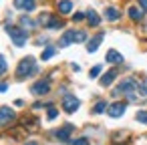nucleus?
Instances as JSON below:
<instances>
[{
	"label": "nucleus",
	"instance_id": "obj_32",
	"mask_svg": "<svg viewBox=\"0 0 147 145\" xmlns=\"http://www.w3.org/2000/svg\"><path fill=\"white\" fill-rule=\"evenodd\" d=\"M139 6H141V10L145 12V10H147V0H139Z\"/></svg>",
	"mask_w": 147,
	"mask_h": 145
},
{
	"label": "nucleus",
	"instance_id": "obj_1",
	"mask_svg": "<svg viewBox=\"0 0 147 145\" xmlns=\"http://www.w3.org/2000/svg\"><path fill=\"white\" fill-rule=\"evenodd\" d=\"M34 73H38V69H36V61L32 57H24L16 67V77L18 79H26V77H30Z\"/></svg>",
	"mask_w": 147,
	"mask_h": 145
},
{
	"label": "nucleus",
	"instance_id": "obj_30",
	"mask_svg": "<svg viewBox=\"0 0 147 145\" xmlns=\"http://www.w3.org/2000/svg\"><path fill=\"white\" fill-rule=\"evenodd\" d=\"M137 93H139L141 97H147V85H145V83L139 85V87H137Z\"/></svg>",
	"mask_w": 147,
	"mask_h": 145
},
{
	"label": "nucleus",
	"instance_id": "obj_28",
	"mask_svg": "<svg viewBox=\"0 0 147 145\" xmlns=\"http://www.w3.org/2000/svg\"><path fill=\"white\" fill-rule=\"evenodd\" d=\"M99 75H101V65H95V67L91 69V73H89V77H91V79H97Z\"/></svg>",
	"mask_w": 147,
	"mask_h": 145
},
{
	"label": "nucleus",
	"instance_id": "obj_15",
	"mask_svg": "<svg viewBox=\"0 0 147 145\" xmlns=\"http://www.w3.org/2000/svg\"><path fill=\"white\" fill-rule=\"evenodd\" d=\"M73 10V2H71V0H61V2H59V12L61 14H69Z\"/></svg>",
	"mask_w": 147,
	"mask_h": 145
},
{
	"label": "nucleus",
	"instance_id": "obj_4",
	"mask_svg": "<svg viewBox=\"0 0 147 145\" xmlns=\"http://www.w3.org/2000/svg\"><path fill=\"white\" fill-rule=\"evenodd\" d=\"M49 91H51V81H49V79H40V81H36V83L30 87V93H32V95H36V97L47 95Z\"/></svg>",
	"mask_w": 147,
	"mask_h": 145
},
{
	"label": "nucleus",
	"instance_id": "obj_5",
	"mask_svg": "<svg viewBox=\"0 0 147 145\" xmlns=\"http://www.w3.org/2000/svg\"><path fill=\"white\" fill-rule=\"evenodd\" d=\"M79 99L75 97V95H65L63 97V111L65 113H75L77 109H79Z\"/></svg>",
	"mask_w": 147,
	"mask_h": 145
},
{
	"label": "nucleus",
	"instance_id": "obj_31",
	"mask_svg": "<svg viewBox=\"0 0 147 145\" xmlns=\"http://www.w3.org/2000/svg\"><path fill=\"white\" fill-rule=\"evenodd\" d=\"M83 18H87V14H83V12H77V14H73V20H75V22H81Z\"/></svg>",
	"mask_w": 147,
	"mask_h": 145
},
{
	"label": "nucleus",
	"instance_id": "obj_33",
	"mask_svg": "<svg viewBox=\"0 0 147 145\" xmlns=\"http://www.w3.org/2000/svg\"><path fill=\"white\" fill-rule=\"evenodd\" d=\"M6 89H8V85H6V83H4V81H2V83H0V93H4V91H6Z\"/></svg>",
	"mask_w": 147,
	"mask_h": 145
},
{
	"label": "nucleus",
	"instance_id": "obj_16",
	"mask_svg": "<svg viewBox=\"0 0 147 145\" xmlns=\"http://www.w3.org/2000/svg\"><path fill=\"white\" fill-rule=\"evenodd\" d=\"M129 18L135 20V22L141 20V18H143V10H139L137 6H129Z\"/></svg>",
	"mask_w": 147,
	"mask_h": 145
},
{
	"label": "nucleus",
	"instance_id": "obj_2",
	"mask_svg": "<svg viewBox=\"0 0 147 145\" xmlns=\"http://www.w3.org/2000/svg\"><path fill=\"white\" fill-rule=\"evenodd\" d=\"M6 32L10 34V38H12V42H14L16 47H24V45H26L28 32H26L24 28H18V26H10V24H6Z\"/></svg>",
	"mask_w": 147,
	"mask_h": 145
},
{
	"label": "nucleus",
	"instance_id": "obj_34",
	"mask_svg": "<svg viewBox=\"0 0 147 145\" xmlns=\"http://www.w3.org/2000/svg\"><path fill=\"white\" fill-rule=\"evenodd\" d=\"M24 145H38L36 141H28V143H24Z\"/></svg>",
	"mask_w": 147,
	"mask_h": 145
},
{
	"label": "nucleus",
	"instance_id": "obj_27",
	"mask_svg": "<svg viewBox=\"0 0 147 145\" xmlns=\"http://www.w3.org/2000/svg\"><path fill=\"white\" fill-rule=\"evenodd\" d=\"M51 16H53V14H49V12H42V14L38 16V22H40L42 26H47V24H49V20H51Z\"/></svg>",
	"mask_w": 147,
	"mask_h": 145
},
{
	"label": "nucleus",
	"instance_id": "obj_9",
	"mask_svg": "<svg viewBox=\"0 0 147 145\" xmlns=\"http://www.w3.org/2000/svg\"><path fill=\"white\" fill-rule=\"evenodd\" d=\"M105 59H107V63H111V65H121V63H123V55H121L119 51H115V49L107 51Z\"/></svg>",
	"mask_w": 147,
	"mask_h": 145
},
{
	"label": "nucleus",
	"instance_id": "obj_12",
	"mask_svg": "<svg viewBox=\"0 0 147 145\" xmlns=\"http://www.w3.org/2000/svg\"><path fill=\"white\" fill-rule=\"evenodd\" d=\"M115 79H117V71H115V69H111L109 73H105V75L101 77V85H103V87H109Z\"/></svg>",
	"mask_w": 147,
	"mask_h": 145
},
{
	"label": "nucleus",
	"instance_id": "obj_35",
	"mask_svg": "<svg viewBox=\"0 0 147 145\" xmlns=\"http://www.w3.org/2000/svg\"><path fill=\"white\" fill-rule=\"evenodd\" d=\"M115 145H119V143H115Z\"/></svg>",
	"mask_w": 147,
	"mask_h": 145
},
{
	"label": "nucleus",
	"instance_id": "obj_24",
	"mask_svg": "<svg viewBox=\"0 0 147 145\" xmlns=\"http://www.w3.org/2000/svg\"><path fill=\"white\" fill-rule=\"evenodd\" d=\"M57 115H59V111L53 107V105H49V111H47V119L49 121H53V119H57Z\"/></svg>",
	"mask_w": 147,
	"mask_h": 145
},
{
	"label": "nucleus",
	"instance_id": "obj_7",
	"mask_svg": "<svg viewBox=\"0 0 147 145\" xmlns=\"http://www.w3.org/2000/svg\"><path fill=\"white\" fill-rule=\"evenodd\" d=\"M125 109H127V103L117 101V103H111V105L107 107V115H109V117H121V115L125 113Z\"/></svg>",
	"mask_w": 147,
	"mask_h": 145
},
{
	"label": "nucleus",
	"instance_id": "obj_23",
	"mask_svg": "<svg viewBox=\"0 0 147 145\" xmlns=\"http://www.w3.org/2000/svg\"><path fill=\"white\" fill-rule=\"evenodd\" d=\"M107 107H109V105H107L105 101H99V103L95 105V109H93V113H103V111H107Z\"/></svg>",
	"mask_w": 147,
	"mask_h": 145
},
{
	"label": "nucleus",
	"instance_id": "obj_6",
	"mask_svg": "<svg viewBox=\"0 0 147 145\" xmlns=\"http://www.w3.org/2000/svg\"><path fill=\"white\" fill-rule=\"evenodd\" d=\"M14 119H16V115L10 107H0V127H6V125L14 123Z\"/></svg>",
	"mask_w": 147,
	"mask_h": 145
},
{
	"label": "nucleus",
	"instance_id": "obj_29",
	"mask_svg": "<svg viewBox=\"0 0 147 145\" xmlns=\"http://www.w3.org/2000/svg\"><path fill=\"white\" fill-rule=\"evenodd\" d=\"M71 145H89V139H87V137H79V139H75Z\"/></svg>",
	"mask_w": 147,
	"mask_h": 145
},
{
	"label": "nucleus",
	"instance_id": "obj_19",
	"mask_svg": "<svg viewBox=\"0 0 147 145\" xmlns=\"http://www.w3.org/2000/svg\"><path fill=\"white\" fill-rule=\"evenodd\" d=\"M22 125H24V127H28V129H34L38 123H36V119H34V117H24V119H22Z\"/></svg>",
	"mask_w": 147,
	"mask_h": 145
},
{
	"label": "nucleus",
	"instance_id": "obj_3",
	"mask_svg": "<svg viewBox=\"0 0 147 145\" xmlns=\"http://www.w3.org/2000/svg\"><path fill=\"white\" fill-rule=\"evenodd\" d=\"M135 89H137V81L135 79H123L121 83H119V87L115 89V97H119V95H127L129 99H133V93H135Z\"/></svg>",
	"mask_w": 147,
	"mask_h": 145
},
{
	"label": "nucleus",
	"instance_id": "obj_21",
	"mask_svg": "<svg viewBox=\"0 0 147 145\" xmlns=\"http://www.w3.org/2000/svg\"><path fill=\"white\" fill-rule=\"evenodd\" d=\"M20 24L24 26V30H26V28H32V26H36V24H34V20H30L28 16H22V18H20Z\"/></svg>",
	"mask_w": 147,
	"mask_h": 145
},
{
	"label": "nucleus",
	"instance_id": "obj_17",
	"mask_svg": "<svg viewBox=\"0 0 147 145\" xmlns=\"http://www.w3.org/2000/svg\"><path fill=\"white\" fill-rule=\"evenodd\" d=\"M87 20H89L91 26H99V22H101V18H99V14H97L95 10H89V12H87Z\"/></svg>",
	"mask_w": 147,
	"mask_h": 145
},
{
	"label": "nucleus",
	"instance_id": "obj_18",
	"mask_svg": "<svg viewBox=\"0 0 147 145\" xmlns=\"http://www.w3.org/2000/svg\"><path fill=\"white\" fill-rule=\"evenodd\" d=\"M61 26H63V20H61V18H57V16H51V20H49L47 28H53V30H57V28H61Z\"/></svg>",
	"mask_w": 147,
	"mask_h": 145
},
{
	"label": "nucleus",
	"instance_id": "obj_25",
	"mask_svg": "<svg viewBox=\"0 0 147 145\" xmlns=\"http://www.w3.org/2000/svg\"><path fill=\"white\" fill-rule=\"evenodd\" d=\"M135 119H137L139 123H143V125H147V111H137V115H135Z\"/></svg>",
	"mask_w": 147,
	"mask_h": 145
},
{
	"label": "nucleus",
	"instance_id": "obj_14",
	"mask_svg": "<svg viewBox=\"0 0 147 145\" xmlns=\"http://www.w3.org/2000/svg\"><path fill=\"white\" fill-rule=\"evenodd\" d=\"M71 42H75V30H67L63 36H61V47H69Z\"/></svg>",
	"mask_w": 147,
	"mask_h": 145
},
{
	"label": "nucleus",
	"instance_id": "obj_8",
	"mask_svg": "<svg viewBox=\"0 0 147 145\" xmlns=\"http://www.w3.org/2000/svg\"><path fill=\"white\" fill-rule=\"evenodd\" d=\"M14 8L24 10V12H32L36 8V2L34 0H14Z\"/></svg>",
	"mask_w": 147,
	"mask_h": 145
},
{
	"label": "nucleus",
	"instance_id": "obj_11",
	"mask_svg": "<svg viewBox=\"0 0 147 145\" xmlns=\"http://www.w3.org/2000/svg\"><path fill=\"white\" fill-rule=\"evenodd\" d=\"M73 129H75L73 125H65V127H61L55 135H57V139H59V141H69V137H71Z\"/></svg>",
	"mask_w": 147,
	"mask_h": 145
},
{
	"label": "nucleus",
	"instance_id": "obj_10",
	"mask_svg": "<svg viewBox=\"0 0 147 145\" xmlns=\"http://www.w3.org/2000/svg\"><path fill=\"white\" fill-rule=\"evenodd\" d=\"M103 36H105L103 32H99L97 36H93V38L87 42V51H89V53H95V51L101 47V42H103Z\"/></svg>",
	"mask_w": 147,
	"mask_h": 145
},
{
	"label": "nucleus",
	"instance_id": "obj_22",
	"mask_svg": "<svg viewBox=\"0 0 147 145\" xmlns=\"http://www.w3.org/2000/svg\"><path fill=\"white\" fill-rule=\"evenodd\" d=\"M87 40V32L85 30H75V42H85Z\"/></svg>",
	"mask_w": 147,
	"mask_h": 145
},
{
	"label": "nucleus",
	"instance_id": "obj_13",
	"mask_svg": "<svg viewBox=\"0 0 147 145\" xmlns=\"http://www.w3.org/2000/svg\"><path fill=\"white\" fill-rule=\"evenodd\" d=\"M105 18H107V20H113V22H115V20H119V18H121V12H119L117 8L109 6V8H105Z\"/></svg>",
	"mask_w": 147,
	"mask_h": 145
},
{
	"label": "nucleus",
	"instance_id": "obj_26",
	"mask_svg": "<svg viewBox=\"0 0 147 145\" xmlns=\"http://www.w3.org/2000/svg\"><path fill=\"white\" fill-rule=\"evenodd\" d=\"M8 71V65H6V59L0 55V77H4V73Z\"/></svg>",
	"mask_w": 147,
	"mask_h": 145
},
{
	"label": "nucleus",
	"instance_id": "obj_20",
	"mask_svg": "<svg viewBox=\"0 0 147 145\" xmlns=\"http://www.w3.org/2000/svg\"><path fill=\"white\" fill-rule=\"evenodd\" d=\"M53 55H55V47H47L45 51H42V61H49V59H53Z\"/></svg>",
	"mask_w": 147,
	"mask_h": 145
}]
</instances>
